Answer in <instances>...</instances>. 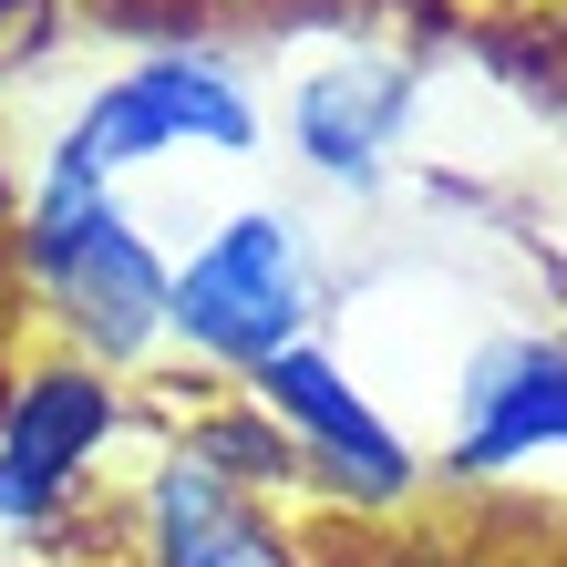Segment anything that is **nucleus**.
I'll use <instances>...</instances> for the list:
<instances>
[{"mask_svg":"<svg viewBox=\"0 0 567 567\" xmlns=\"http://www.w3.org/2000/svg\"><path fill=\"white\" fill-rule=\"evenodd\" d=\"M310 330H320V248L299 207H227L186 248V269H165V341L196 372L248 382Z\"/></svg>","mask_w":567,"mask_h":567,"instance_id":"2","label":"nucleus"},{"mask_svg":"<svg viewBox=\"0 0 567 567\" xmlns=\"http://www.w3.org/2000/svg\"><path fill=\"white\" fill-rule=\"evenodd\" d=\"M537 454H567V341L557 330H485L454 372V475H516Z\"/></svg>","mask_w":567,"mask_h":567,"instance_id":"6","label":"nucleus"},{"mask_svg":"<svg viewBox=\"0 0 567 567\" xmlns=\"http://www.w3.org/2000/svg\"><path fill=\"white\" fill-rule=\"evenodd\" d=\"M423 104V73L403 52H341V62H310L289 93V145L320 186H351L372 196L403 155V124Z\"/></svg>","mask_w":567,"mask_h":567,"instance_id":"7","label":"nucleus"},{"mask_svg":"<svg viewBox=\"0 0 567 567\" xmlns=\"http://www.w3.org/2000/svg\"><path fill=\"white\" fill-rule=\"evenodd\" d=\"M135 567H299V547L269 526V495H238L186 444H165L135 485Z\"/></svg>","mask_w":567,"mask_h":567,"instance_id":"8","label":"nucleus"},{"mask_svg":"<svg viewBox=\"0 0 567 567\" xmlns=\"http://www.w3.org/2000/svg\"><path fill=\"white\" fill-rule=\"evenodd\" d=\"M124 433V382L93 372V361H42V372L11 382V413H0V526L11 537H42V526L73 516V495Z\"/></svg>","mask_w":567,"mask_h":567,"instance_id":"4","label":"nucleus"},{"mask_svg":"<svg viewBox=\"0 0 567 567\" xmlns=\"http://www.w3.org/2000/svg\"><path fill=\"white\" fill-rule=\"evenodd\" d=\"M21 279L42 289L73 361H93V372H135V361L165 351V258L135 227L124 186H62V176L31 186Z\"/></svg>","mask_w":567,"mask_h":567,"instance_id":"1","label":"nucleus"},{"mask_svg":"<svg viewBox=\"0 0 567 567\" xmlns=\"http://www.w3.org/2000/svg\"><path fill=\"white\" fill-rule=\"evenodd\" d=\"M258 135H269V114H258V93H248V73L227 52H145V62H124L114 83H93L83 104L62 114L42 176H62V186H124L135 165H165V155L248 165Z\"/></svg>","mask_w":567,"mask_h":567,"instance_id":"3","label":"nucleus"},{"mask_svg":"<svg viewBox=\"0 0 567 567\" xmlns=\"http://www.w3.org/2000/svg\"><path fill=\"white\" fill-rule=\"evenodd\" d=\"M248 403L269 413L289 444H299V464H320V475L341 485L351 506H403L413 475H423L413 444L372 413V392H361L320 341H299V351H279V361H258V372H248Z\"/></svg>","mask_w":567,"mask_h":567,"instance_id":"5","label":"nucleus"}]
</instances>
